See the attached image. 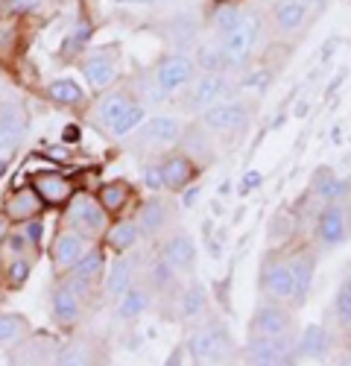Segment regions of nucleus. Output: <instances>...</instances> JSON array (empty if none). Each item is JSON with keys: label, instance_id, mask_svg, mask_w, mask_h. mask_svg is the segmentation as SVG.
Segmentation results:
<instances>
[{"label": "nucleus", "instance_id": "16", "mask_svg": "<svg viewBox=\"0 0 351 366\" xmlns=\"http://www.w3.org/2000/svg\"><path fill=\"white\" fill-rule=\"evenodd\" d=\"M158 258H164L176 272H182V276H188V272H193L196 267V243L188 232H176L170 229L161 243H158Z\"/></svg>", "mask_w": 351, "mask_h": 366}, {"label": "nucleus", "instance_id": "24", "mask_svg": "<svg viewBox=\"0 0 351 366\" xmlns=\"http://www.w3.org/2000/svg\"><path fill=\"white\" fill-rule=\"evenodd\" d=\"M132 103V94H129V88L123 85V88H106V91H100V97L94 100V106H91V124L97 127V129H103V132H108L111 127H114V120L123 114V109Z\"/></svg>", "mask_w": 351, "mask_h": 366}, {"label": "nucleus", "instance_id": "31", "mask_svg": "<svg viewBox=\"0 0 351 366\" xmlns=\"http://www.w3.org/2000/svg\"><path fill=\"white\" fill-rule=\"evenodd\" d=\"M132 197H135V191H132V185H129L126 179H111V182H106V185L97 191V199H100V205L108 211L111 217L123 214V211H126V205L132 202Z\"/></svg>", "mask_w": 351, "mask_h": 366}, {"label": "nucleus", "instance_id": "9", "mask_svg": "<svg viewBox=\"0 0 351 366\" xmlns=\"http://www.w3.org/2000/svg\"><path fill=\"white\" fill-rule=\"evenodd\" d=\"M258 287L263 299L275 302H292V276H290V255L287 252H270L260 264Z\"/></svg>", "mask_w": 351, "mask_h": 366}, {"label": "nucleus", "instance_id": "4", "mask_svg": "<svg viewBox=\"0 0 351 366\" xmlns=\"http://www.w3.org/2000/svg\"><path fill=\"white\" fill-rule=\"evenodd\" d=\"M263 36V21L258 12H246L243 21L231 29L228 36H223V50H225V62H228V71H238V68H246L252 53L258 50V41Z\"/></svg>", "mask_w": 351, "mask_h": 366}, {"label": "nucleus", "instance_id": "8", "mask_svg": "<svg viewBox=\"0 0 351 366\" xmlns=\"http://www.w3.org/2000/svg\"><path fill=\"white\" fill-rule=\"evenodd\" d=\"M65 223L79 229L82 234L100 240L111 223V214L100 205V199L94 194H73V199L68 202V214Z\"/></svg>", "mask_w": 351, "mask_h": 366}, {"label": "nucleus", "instance_id": "36", "mask_svg": "<svg viewBox=\"0 0 351 366\" xmlns=\"http://www.w3.org/2000/svg\"><path fill=\"white\" fill-rule=\"evenodd\" d=\"M47 97H50L56 106H68V109L82 106V103L88 100L85 88H82L76 79H71V76H58V79H53V82L47 85Z\"/></svg>", "mask_w": 351, "mask_h": 366}, {"label": "nucleus", "instance_id": "40", "mask_svg": "<svg viewBox=\"0 0 351 366\" xmlns=\"http://www.w3.org/2000/svg\"><path fill=\"white\" fill-rule=\"evenodd\" d=\"M56 352H58V346H53L50 340H33V334L21 343V346H15L12 349V360L15 363H41V360H47V357H53L56 360Z\"/></svg>", "mask_w": 351, "mask_h": 366}, {"label": "nucleus", "instance_id": "13", "mask_svg": "<svg viewBox=\"0 0 351 366\" xmlns=\"http://www.w3.org/2000/svg\"><path fill=\"white\" fill-rule=\"evenodd\" d=\"M313 234L322 249H337L348 240V223H345V205L342 202H328L319 205L313 217Z\"/></svg>", "mask_w": 351, "mask_h": 366}, {"label": "nucleus", "instance_id": "1", "mask_svg": "<svg viewBox=\"0 0 351 366\" xmlns=\"http://www.w3.org/2000/svg\"><path fill=\"white\" fill-rule=\"evenodd\" d=\"M185 352L193 363H220V360H225V357H231L234 352H238V346H234L228 325L208 314L188 334Z\"/></svg>", "mask_w": 351, "mask_h": 366}, {"label": "nucleus", "instance_id": "21", "mask_svg": "<svg viewBox=\"0 0 351 366\" xmlns=\"http://www.w3.org/2000/svg\"><path fill=\"white\" fill-rule=\"evenodd\" d=\"M29 185L36 188V194L41 197L44 205H53V208L68 205V202L73 199V194H76L71 176L58 173V170H39V173L33 176V182H29Z\"/></svg>", "mask_w": 351, "mask_h": 366}, {"label": "nucleus", "instance_id": "51", "mask_svg": "<svg viewBox=\"0 0 351 366\" xmlns=\"http://www.w3.org/2000/svg\"><path fill=\"white\" fill-rule=\"evenodd\" d=\"M4 234H6V226H4V223H0V240H4Z\"/></svg>", "mask_w": 351, "mask_h": 366}, {"label": "nucleus", "instance_id": "29", "mask_svg": "<svg viewBox=\"0 0 351 366\" xmlns=\"http://www.w3.org/2000/svg\"><path fill=\"white\" fill-rule=\"evenodd\" d=\"M141 240H143V232L138 226V217H121V220H111L106 234H103V243H106V249L111 252H132L141 247Z\"/></svg>", "mask_w": 351, "mask_h": 366}, {"label": "nucleus", "instance_id": "28", "mask_svg": "<svg viewBox=\"0 0 351 366\" xmlns=\"http://www.w3.org/2000/svg\"><path fill=\"white\" fill-rule=\"evenodd\" d=\"M214 135L205 129L199 120L196 124H185V132H182V141H179V149L182 152H188V156L199 164V167H208L211 162H214V141H211Z\"/></svg>", "mask_w": 351, "mask_h": 366}, {"label": "nucleus", "instance_id": "35", "mask_svg": "<svg viewBox=\"0 0 351 366\" xmlns=\"http://www.w3.org/2000/svg\"><path fill=\"white\" fill-rule=\"evenodd\" d=\"M193 62H196V71H228L225 50H223V41L217 36H211L208 41H196Z\"/></svg>", "mask_w": 351, "mask_h": 366}, {"label": "nucleus", "instance_id": "39", "mask_svg": "<svg viewBox=\"0 0 351 366\" xmlns=\"http://www.w3.org/2000/svg\"><path fill=\"white\" fill-rule=\"evenodd\" d=\"M106 264H108V258H106V249L100 247V243H94L91 249H88L73 267H71V272H76V276H82V279H91V282H100L103 276H106Z\"/></svg>", "mask_w": 351, "mask_h": 366}, {"label": "nucleus", "instance_id": "22", "mask_svg": "<svg viewBox=\"0 0 351 366\" xmlns=\"http://www.w3.org/2000/svg\"><path fill=\"white\" fill-rule=\"evenodd\" d=\"M331 355V334L325 325H305L296 334V346H292V357L296 363H319Z\"/></svg>", "mask_w": 351, "mask_h": 366}, {"label": "nucleus", "instance_id": "20", "mask_svg": "<svg viewBox=\"0 0 351 366\" xmlns=\"http://www.w3.org/2000/svg\"><path fill=\"white\" fill-rule=\"evenodd\" d=\"M85 311H88V302L76 290H71L68 285L58 282L56 290H53V296H50L53 322L58 328H73V325H79V320L85 317Z\"/></svg>", "mask_w": 351, "mask_h": 366}, {"label": "nucleus", "instance_id": "7", "mask_svg": "<svg viewBox=\"0 0 351 366\" xmlns=\"http://www.w3.org/2000/svg\"><path fill=\"white\" fill-rule=\"evenodd\" d=\"M150 71H153L158 88L170 100V97H179L182 91L190 85V79L196 76V62H193V56H188L185 50H173V53H164Z\"/></svg>", "mask_w": 351, "mask_h": 366}, {"label": "nucleus", "instance_id": "23", "mask_svg": "<svg viewBox=\"0 0 351 366\" xmlns=\"http://www.w3.org/2000/svg\"><path fill=\"white\" fill-rule=\"evenodd\" d=\"M290 255V276H292V308H302L313 287V272H316V255L313 249H292Z\"/></svg>", "mask_w": 351, "mask_h": 366}, {"label": "nucleus", "instance_id": "44", "mask_svg": "<svg viewBox=\"0 0 351 366\" xmlns=\"http://www.w3.org/2000/svg\"><path fill=\"white\" fill-rule=\"evenodd\" d=\"M334 320L340 322V328L348 334V328H351V276H345L342 282H340V287H337V293H334Z\"/></svg>", "mask_w": 351, "mask_h": 366}, {"label": "nucleus", "instance_id": "33", "mask_svg": "<svg viewBox=\"0 0 351 366\" xmlns=\"http://www.w3.org/2000/svg\"><path fill=\"white\" fill-rule=\"evenodd\" d=\"M167 39L176 44V50H190L196 47L199 41V21L188 12L182 15H176L170 24H167Z\"/></svg>", "mask_w": 351, "mask_h": 366}, {"label": "nucleus", "instance_id": "14", "mask_svg": "<svg viewBox=\"0 0 351 366\" xmlns=\"http://www.w3.org/2000/svg\"><path fill=\"white\" fill-rule=\"evenodd\" d=\"M143 255L138 249L132 252H121V258H117L114 264H108L106 269V282H103V293L114 302L121 293H126L132 285L141 282V272H143Z\"/></svg>", "mask_w": 351, "mask_h": 366}, {"label": "nucleus", "instance_id": "42", "mask_svg": "<svg viewBox=\"0 0 351 366\" xmlns=\"http://www.w3.org/2000/svg\"><path fill=\"white\" fill-rule=\"evenodd\" d=\"M29 272H33V255H6L4 258V282L12 290H18L29 279Z\"/></svg>", "mask_w": 351, "mask_h": 366}, {"label": "nucleus", "instance_id": "5", "mask_svg": "<svg viewBox=\"0 0 351 366\" xmlns=\"http://www.w3.org/2000/svg\"><path fill=\"white\" fill-rule=\"evenodd\" d=\"M76 65H79L88 88L106 91V88H111L117 79H121V47L108 44V47L85 50Z\"/></svg>", "mask_w": 351, "mask_h": 366}, {"label": "nucleus", "instance_id": "43", "mask_svg": "<svg viewBox=\"0 0 351 366\" xmlns=\"http://www.w3.org/2000/svg\"><path fill=\"white\" fill-rule=\"evenodd\" d=\"M91 36H94L91 21L79 18V21L71 26L68 39H65V56H68V59H71V56H82V53L88 50V41H91Z\"/></svg>", "mask_w": 351, "mask_h": 366}, {"label": "nucleus", "instance_id": "53", "mask_svg": "<svg viewBox=\"0 0 351 366\" xmlns=\"http://www.w3.org/2000/svg\"><path fill=\"white\" fill-rule=\"evenodd\" d=\"M348 334H351V328H348Z\"/></svg>", "mask_w": 351, "mask_h": 366}, {"label": "nucleus", "instance_id": "25", "mask_svg": "<svg viewBox=\"0 0 351 366\" xmlns=\"http://www.w3.org/2000/svg\"><path fill=\"white\" fill-rule=\"evenodd\" d=\"M310 6H313V0H275L273 4V26H275V33L290 39V36H296L299 29L307 24L310 18Z\"/></svg>", "mask_w": 351, "mask_h": 366}, {"label": "nucleus", "instance_id": "32", "mask_svg": "<svg viewBox=\"0 0 351 366\" xmlns=\"http://www.w3.org/2000/svg\"><path fill=\"white\" fill-rule=\"evenodd\" d=\"M243 15H246V9L238 4V0H223V4H217V6L211 9V15H208L211 36H217V39L228 36L231 29L243 21Z\"/></svg>", "mask_w": 351, "mask_h": 366}, {"label": "nucleus", "instance_id": "37", "mask_svg": "<svg viewBox=\"0 0 351 366\" xmlns=\"http://www.w3.org/2000/svg\"><path fill=\"white\" fill-rule=\"evenodd\" d=\"M33 328H29V320L21 314H0V349H15L21 346Z\"/></svg>", "mask_w": 351, "mask_h": 366}, {"label": "nucleus", "instance_id": "3", "mask_svg": "<svg viewBox=\"0 0 351 366\" xmlns=\"http://www.w3.org/2000/svg\"><path fill=\"white\" fill-rule=\"evenodd\" d=\"M252 114L255 109L246 106V100L240 97H228L211 109H205L199 114V124L208 129L211 135H220V138H231V135H240L249 124H252Z\"/></svg>", "mask_w": 351, "mask_h": 366}, {"label": "nucleus", "instance_id": "18", "mask_svg": "<svg viewBox=\"0 0 351 366\" xmlns=\"http://www.w3.org/2000/svg\"><path fill=\"white\" fill-rule=\"evenodd\" d=\"M173 311H176V317H179V322H185V325H196V322H202L205 317H208L211 314V296L202 287V282L182 285L179 296H176V302H173Z\"/></svg>", "mask_w": 351, "mask_h": 366}, {"label": "nucleus", "instance_id": "45", "mask_svg": "<svg viewBox=\"0 0 351 366\" xmlns=\"http://www.w3.org/2000/svg\"><path fill=\"white\" fill-rule=\"evenodd\" d=\"M141 182H143V188L150 191V194H164V191H167V188H164V173H161L158 159H156V162H146V164L141 167Z\"/></svg>", "mask_w": 351, "mask_h": 366}, {"label": "nucleus", "instance_id": "41", "mask_svg": "<svg viewBox=\"0 0 351 366\" xmlns=\"http://www.w3.org/2000/svg\"><path fill=\"white\" fill-rule=\"evenodd\" d=\"M100 360V352L91 346V340H73L68 346H58L56 352V363L62 366H79V363H94Z\"/></svg>", "mask_w": 351, "mask_h": 366}, {"label": "nucleus", "instance_id": "6", "mask_svg": "<svg viewBox=\"0 0 351 366\" xmlns=\"http://www.w3.org/2000/svg\"><path fill=\"white\" fill-rule=\"evenodd\" d=\"M299 334V331H296ZM296 334H249L243 346L246 363L255 366H284L296 363L292 357V346H296Z\"/></svg>", "mask_w": 351, "mask_h": 366}, {"label": "nucleus", "instance_id": "50", "mask_svg": "<svg viewBox=\"0 0 351 366\" xmlns=\"http://www.w3.org/2000/svg\"><path fill=\"white\" fill-rule=\"evenodd\" d=\"M123 4H150V0H123Z\"/></svg>", "mask_w": 351, "mask_h": 366}, {"label": "nucleus", "instance_id": "12", "mask_svg": "<svg viewBox=\"0 0 351 366\" xmlns=\"http://www.w3.org/2000/svg\"><path fill=\"white\" fill-rule=\"evenodd\" d=\"M138 226L143 232V240H161L170 229H176V205L173 199L153 194L138 211Z\"/></svg>", "mask_w": 351, "mask_h": 366}, {"label": "nucleus", "instance_id": "15", "mask_svg": "<svg viewBox=\"0 0 351 366\" xmlns=\"http://www.w3.org/2000/svg\"><path fill=\"white\" fill-rule=\"evenodd\" d=\"M94 237H88V234H82L79 229H73V226H68L65 223V229H58L56 232V237H53V243H50V261L56 264V269H71L88 249L94 247Z\"/></svg>", "mask_w": 351, "mask_h": 366}, {"label": "nucleus", "instance_id": "17", "mask_svg": "<svg viewBox=\"0 0 351 366\" xmlns=\"http://www.w3.org/2000/svg\"><path fill=\"white\" fill-rule=\"evenodd\" d=\"M158 164H161V173H164V188H167L170 194L185 191L190 182L199 176V170H202V167L188 156V152H182L179 147L161 152Z\"/></svg>", "mask_w": 351, "mask_h": 366}, {"label": "nucleus", "instance_id": "19", "mask_svg": "<svg viewBox=\"0 0 351 366\" xmlns=\"http://www.w3.org/2000/svg\"><path fill=\"white\" fill-rule=\"evenodd\" d=\"M26 124H29V117H26L24 103L9 100L0 106V156H9V152L18 149V144L26 135Z\"/></svg>", "mask_w": 351, "mask_h": 366}, {"label": "nucleus", "instance_id": "47", "mask_svg": "<svg viewBox=\"0 0 351 366\" xmlns=\"http://www.w3.org/2000/svg\"><path fill=\"white\" fill-rule=\"evenodd\" d=\"M18 229L26 234V240L33 243V247L39 249L41 247V237H44V223L39 220V217H33V220H26V223H18Z\"/></svg>", "mask_w": 351, "mask_h": 366}, {"label": "nucleus", "instance_id": "27", "mask_svg": "<svg viewBox=\"0 0 351 366\" xmlns=\"http://www.w3.org/2000/svg\"><path fill=\"white\" fill-rule=\"evenodd\" d=\"M41 197L36 194V188L29 185V188H18L12 191L6 199H4V220L9 226H18V223H26V220H33L41 214Z\"/></svg>", "mask_w": 351, "mask_h": 366}, {"label": "nucleus", "instance_id": "38", "mask_svg": "<svg viewBox=\"0 0 351 366\" xmlns=\"http://www.w3.org/2000/svg\"><path fill=\"white\" fill-rule=\"evenodd\" d=\"M146 112H150V109L141 106L138 100H132V103L123 109V114L114 120V127L108 129V135H111V138H117V141H123V138L135 135V132H138V127L146 120Z\"/></svg>", "mask_w": 351, "mask_h": 366}, {"label": "nucleus", "instance_id": "46", "mask_svg": "<svg viewBox=\"0 0 351 366\" xmlns=\"http://www.w3.org/2000/svg\"><path fill=\"white\" fill-rule=\"evenodd\" d=\"M47 4V0H4V12L6 15H26V12H36Z\"/></svg>", "mask_w": 351, "mask_h": 366}, {"label": "nucleus", "instance_id": "11", "mask_svg": "<svg viewBox=\"0 0 351 366\" xmlns=\"http://www.w3.org/2000/svg\"><path fill=\"white\" fill-rule=\"evenodd\" d=\"M249 334H296L292 305L260 296V302L252 311V320H249Z\"/></svg>", "mask_w": 351, "mask_h": 366}, {"label": "nucleus", "instance_id": "34", "mask_svg": "<svg viewBox=\"0 0 351 366\" xmlns=\"http://www.w3.org/2000/svg\"><path fill=\"white\" fill-rule=\"evenodd\" d=\"M129 94H132V100H138L141 106H161V103H167V94L158 88V82H156V76H153V71H146V74H138V76H132L129 79Z\"/></svg>", "mask_w": 351, "mask_h": 366}, {"label": "nucleus", "instance_id": "48", "mask_svg": "<svg viewBox=\"0 0 351 366\" xmlns=\"http://www.w3.org/2000/svg\"><path fill=\"white\" fill-rule=\"evenodd\" d=\"M342 205H345V223H348V237H351V197Z\"/></svg>", "mask_w": 351, "mask_h": 366}, {"label": "nucleus", "instance_id": "26", "mask_svg": "<svg viewBox=\"0 0 351 366\" xmlns=\"http://www.w3.org/2000/svg\"><path fill=\"white\" fill-rule=\"evenodd\" d=\"M310 197L319 202V205H328V202H345L351 197V179L334 173L331 167H319L313 173V182H310Z\"/></svg>", "mask_w": 351, "mask_h": 366}, {"label": "nucleus", "instance_id": "2", "mask_svg": "<svg viewBox=\"0 0 351 366\" xmlns=\"http://www.w3.org/2000/svg\"><path fill=\"white\" fill-rule=\"evenodd\" d=\"M228 97H238V82L231 71H196L190 85L182 91V109L190 114H202Z\"/></svg>", "mask_w": 351, "mask_h": 366}, {"label": "nucleus", "instance_id": "49", "mask_svg": "<svg viewBox=\"0 0 351 366\" xmlns=\"http://www.w3.org/2000/svg\"><path fill=\"white\" fill-rule=\"evenodd\" d=\"M0 282H4V255H0Z\"/></svg>", "mask_w": 351, "mask_h": 366}, {"label": "nucleus", "instance_id": "52", "mask_svg": "<svg viewBox=\"0 0 351 366\" xmlns=\"http://www.w3.org/2000/svg\"><path fill=\"white\" fill-rule=\"evenodd\" d=\"M345 276H351V267H348V272H345Z\"/></svg>", "mask_w": 351, "mask_h": 366}, {"label": "nucleus", "instance_id": "30", "mask_svg": "<svg viewBox=\"0 0 351 366\" xmlns=\"http://www.w3.org/2000/svg\"><path fill=\"white\" fill-rule=\"evenodd\" d=\"M153 293H150V287H146L143 282H138V285H132L126 293H121L114 299V311H117V320L121 322H138L146 311L153 308Z\"/></svg>", "mask_w": 351, "mask_h": 366}, {"label": "nucleus", "instance_id": "10", "mask_svg": "<svg viewBox=\"0 0 351 366\" xmlns=\"http://www.w3.org/2000/svg\"><path fill=\"white\" fill-rule=\"evenodd\" d=\"M185 132V120L176 114H146V120L138 127V138L143 147L153 152H167L176 149Z\"/></svg>", "mask_w": 351, "mask_h": 366}]
</instances>
